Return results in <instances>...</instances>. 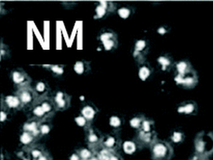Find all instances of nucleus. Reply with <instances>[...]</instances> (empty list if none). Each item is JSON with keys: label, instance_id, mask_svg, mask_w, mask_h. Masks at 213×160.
Wrapping results in <instances>:
<instances>
[{"label": "nucleus", "instance_id": "nucleus-1", "mask_svg": "<svg viewBox=\"0 0 213 160\" xmlns=\"http://www.w3.org/2000/svg\"><path fill=\"white\" fill-rule=\"evenodd\" d=\"M196 154L206 157L213 152V135L210 132H202L197 135L195 140Z\"/></svg>", "mask_w": 213, "mask_h": 160}, {"label": "nucleus", "instance_id": "nucleus-2", "mask_svg": "<svg viewBox=\"0 0 213 160\" xmlns=\"http://www.w3.org/2000/svg\"><path fill=\"white\" fill-rule=\"evenodd\" d=\"M152 158L154 160H167L173 155V149L164 141L155 140L152 144Z\"/></svg>", "mask_w": 213, "mask_h": 160}, {"label": "nucleus", "instance_id": "nucleus-3", "mask_svg": "<svg viewBox=\"0 0 213 160\" xmlns=\"http://www.w3.org/2000/svg\"><path fill=\"white\" fill-rule=\"evenodd\" d=\"M18 97L19 98L22 104H29L33 102L34 99V93L28 88H21L18 93Z\"/></svg>", "mask_w": 213, "mask_h": 160}, {"label": "nucleus", "instance_id": "nucleus-4", "mask_svg": "<svg viewBox=\"0 0 213 160\" xmlns=\"http://www.w3.org/2000/svg\"><path fill=\"white\" fill-rule=\"evenodd\" d=\"M27 76L26 74L23 73L21 71H14L12 73V79L13 81L14 82V83L17 85H20L22 88H24L26 86V85L29 83V81L27 79Z\"/></svg>", "mask_w": 213, "mask_h": 160}, {"label": "nucleus", "instance_id": "nucleus-5", "mask_svg": "<svg viewBox=\"0 0 213 160\" xmlns=\"http://www.w3.org/2000/svg\"><path fill=\"white\" fill-rule=\"evenodd\" d=\"M55 103L58 109L66 108L67 105L68 104L66 95L62 92L57 93V94H56L55 97Z\"/></svg>", "mask_w": 213, "mask_h": 160}, {"label": "nucleus", "instance_id": "nucleus-6", "mask_svg": "<svg viewBox=\"0 0 213 160\" xmlns=\"http://www.w3.org/2000/svg\"><path fill=\"white\" fill-rule=\"evenodd\" d=\"M5 103L8 107L12 108H17L21 104V100L18 96L9 95L5 98Z\"/></svg>", "mask_w": 213, "mask_h": 160}, {"label": "nucleus", "instance_id": "nucleus-7", "mask_svg": "<svg viewBox=\"0 0 213 160\" xmlns=\"http://www.w3.org/2000/svg\"><path fill=\"white\" fill-rule=\"evenodd\" d=\"M139 138L141 140L142 142H144L145 144H151V145H152V144L155 141L154 138L153 137L152 133L151 132H146L144 131H141L139 133Z\"/></svg>", "mask_w": 213, "mask_h": 160}, {"label": "nucleus", "instance_id": "nucleus-8", "mask_svg": "<svg viewBox=\"0 0 213 160\" xmlns=\"http://www.w3.org/2000/svg\"><path fill=\"white\" fill-rule=\"evenodd\" d=\"M24 130H26V132H30L34 136L39 134V130L38 129V125L36 122H31L29 123H26L24 126Z\"/></svg>", "mask_w": 213, "mask_h": 160}, {"label": "nucleus", "instance_id": "nucleus-9", "mask_svg": "<svg viewBox=\"0 0 213 160\" xmlns=\"http://www.w3.org/2000/svg\"><path fill=\"white\" fill-rule=\"evenodd\" d=\"M83 116L87 120H91L93 119L95 115V112L94 109L90 106H86L82 110Z\"/></svg>", "mask_w": 213, "mask_h": 160}, {"label": "nucleus", "instance_id": "nucleus-10", "mask_svg": "<svg viewBox=\"0 0 213 160\" xmlns=\"http://www.w3.org/2000/svg\"><path fill=\"white\" fill-rule=\"evenodd\" d=\"M33 139L34 135H32L31 133L28 132H24L21 136L20 140L23 144L28 145V144H30L32 141H33Z\"/></svg>", "mask_w": 213, "mask_h": 160}, {"label": "nucleus", "instance_id": "nucleus-11", "mask_svg": "<svg viewBox=\"0 0 213 160\" xmlns=\"http://www.w3.org/2000/svg\"><path fill=\"white\" fill-rule=\"evenodd\" d=\"M124 150L126 153L131 154L135 150V145L131 142H125L123 145Z\"/></svg>", "mask_w": 213, "mask_h": 160}, {"label": "nucleus", "instance_id": "nucleus-12", "mask_svg": "<svg viewBox=\"0 0 213 160\" xmlns=\"http://www.w3.org/2000/svg\"><path fill=\"white\" fill-rule=\"evenodd\" d=\"M112 154H110L108 149H104L99 153L98 159L99 160H109L110 157Z\"/></svg>", "mask_w": 213, "mask_h": 160}, {"label": "nucleus", "instance_id": "nucleus-13", "mask_svg": "<svg viewBox=\"0 0 213 160\" xmlns=\"http://www.w3.org/2000/svg\"><path fill=\"white\" fill-rule=\"evenodd\" d=\"M74 71H75V73L77 74H83L84 73L85 71V67H84V64L82 62V61H77L75 63L74 66Z\"/></svg>", "mask_w": 213, "mask_h": 160}, {"label": "nucleus", "instance_id": "nucleus-14", "mask_svg": "<svg viewBox=\"0 0 213 160\" xmlns=\"http://www.w3.org/2000/svg\"><path fill=\"white\" fill-rule=\"evenodd\" d=\"M95 12H96L97 17H98V18H102L105 14H106L107 9L105 7H104L103 6H102V5L99 4L98 6L97 7Z\"/></svg>", "mask_w": 213, "mask_h": 160}, {"label": "nucleus", "instance_id": "nucleus-15", "mask_svg": "<svg viewBox=\"0 0 213 160\" xmlns=\"http://www.w3.org/2000/svg\"><path fill=\"white\" fill-rule=\"evenodd\" d=\"M102 44H103V46H104L105 50L110 51L114 47L115 42H114V39H111L109 40H107V41H103V42H102Z\"/></svg>", "mask_w": 213, "mask_h": 160}, {"label": "nucleus", "instance_id": "nucleus-16", "mask_svg": "<svg viewBox=\"0 0 213 160\" xmlns=\"http://www.w3.org/2000/svg\"><path fill=\"white\" fill-rule=\"evenodd\" d=\"M79 156L80 158H82L83 160H89L92 158L91 152L87 149H81L80 152Z\"/></svg>", "mask_w": 213, "mask_h": 160}, {"label": "nucleus", "instance_id": "nucleus-17", "mask_svg": "<svg viewBox=\"0 0 213 160\" xmlns=\"http://www.w3.org/2000/svg\"><path fill=\"white\" fill-rule=\"evenodd\" d=\"M150 74V71L149 70V68H147L146 67H142L140 68L139 70V77L140 78L142 79V80H146L147 78V77L149 76Z\"/></svg>", "mask_w": 213, "mask_h": 160}, {"label": "nucleus", "instance_id": "nucleus-18", "mask_svg": "<svg viewBox=\"0 0 213 160\" xmlns=\"http://www.w3.org/2000/svg\"><path fill=\"white\" fill-rule=\"evenodd\" d=\"M118 14L120 15V17L121 18L126 19L129 17V14H130V10L125 7L120 8V9L118 10Z\"/></svg>", "mask_w": 213, "mask_h": 160}, {"label": "nucleus", "instance_id": "nucleus-19", "mask_svg": "<svg viewBox=\"0 0 213 160\" xmlns=\"http://www.w3.org/2000/svg\"><path fill=\"white\" fill-rule=\"evenodd\" d=\"M33 112L35 115L37 116L38 117H42L45 115V112L44 110V109L42 108V107L41 105L36 107V108L34 109Z\"/></svg>", "mask_w": 213, "mask_h": 160}, {"label": "nucleus", "instance_id": "nucleus-20", "mask_svg": "<svg viewBox=\"0 0 213 160\" xmlns=\"http://www.w3.org/2000/svg\"><path fill=\"white\" fill-rule=\"evenodd\" d=\"M178 71L180 74H185L188 72V65L186 63L181 62L178 64Z\"/></svg>", "mask_w": 213, "mask_h": 160}, {"label": "nucleus", "instance_id": "nucleus-21", "mask_svg": "<svg viewBox=\"0 0 213 160\" xmlns=\"http://www.w3.org/2000/svg\"><path fill=\"white\" fill-rule=\"evenodd\" d=\"M114 145H115V139L112 137H109L104 142V147H106V148L108 149L112 148Z\"/></svg>", "mask_w": 213, "mask_h": 160}, {"label": "nucleus", "instance_id": "nucleus-22", "mask_svg": "<svg viewBox=\"0 0 213 160\" xmlns=\"http://www.w3.org/2000/svg\"><path fill=\"white\" fill-rule=\"evenodd\" d=\"M113 37H114V35H113L111 32H104V34H101L100 36H99V39H100V41L102 43L103 41H107V40L113 39Z\"/></svg>", "mask_w": 213, "mask_h": 160}, {"label": "nucleus", "instance_id": "nucleus-23", "mask_svg": "<svg viewBox=\"0 0 213 160\" xmlns=\"http://www.w3.org/2000/svg\"><path fill=\"white\" fill-rule=\"evenodd\" d=\"M142 122L141 120H140L139 118H138V117H134V119H132L131 122H130V123H131V125L134 128H138L140 126H141V124H142Z\"/></svg>", "mask_w": 213, "mask_h": 160}, {"label": "nucleus", "instance_id": "nucleus-24", "mask_svg": "<svg viewBox=\"0 0 213 160\" xmlns=\"http://www.w3.org/2000/svg\"><path fill=\"white\" fill-rule=\"evenodd\" d=\"M141 127H142L143 131L146 132H151V129H152L151 127H151V122L149 121L143 120L142 124H141Z\"/></svg>", "mask_w": 213, "mask_h": 160}, {"label": "nucleus", "instance_id": "nucleus-25", "mask_svg": "<svg viewBox=\"0 0 213 160\" xmlns=\"http://www.w3.org/2000/svg\"><path fill=\"white\" fill-rule=\"evenodd\" d=\"M121 124L120 120L117 117H112L110 118V125H112V127H119Z\"/></svg>", "mask_w": 213, "mask_h": 160}, {"label": "nucleus", "instance_id": "nucleus-26", "mask_svg": "<svg viewBox=\"0 0 213 160\" xmlns=\"http://www.w3.org/2000/svg\"><path fill=\"white\" fill-rule=\"evenodd\" d=\"M41 106L42 107V108L44 109V110L45 112V113H50V112L52 110V106H51V103L46 102V101L42 103Z\"/></svg>", "mask_w": 213, "mask_h": 160}, {"label": "nucleus", "instance_id": "nucleus-27", "mask_svg": "<svg viewBox=\"0 0 213 160\" xmlns=\"http://www.w3.org/2000/svg\"><path fill=\"white\" fill-rule=\"evenodd\" d=\"M145 46H146V42L144 41H143V40H140V41H137V43L136 44L135 49L137 51H140L144 49Z\"/></svg>", "mask_w": 213, "mask_h": 160}, {"label": "nucleus", "instance_id": "nucleus-28", "mask_svg": "<svg viewBox=\"0 0 213 160\" xmlns=\"http://www.w3.org/2000/svg\"><path fill=\"white\" fill-rule=\"evenodd\" d=\"M51 70H52V71L54 73L58 74V75H61L63 73V69L62 68L61 66H57V65L51 66Z\"/></svg>", "mask_w": 213, "mask_h": 160}, {"label": "nucleus", "instance_id": "nucleus-29", "mask_svg": "<svg viewBox=\"0 0 213 160\" xmlns=\"http://www.w3.org/2000/svg\"><path fill=\"white\" fill-rule=\"evenodd\" d=\"M45 90V85L42 82L38 83L36 85V91L39 93H44Z\"/></svg>", "mask_w": 213, "mask_h": 160}, {"label": "nucleus", "instance_id": "nucleus-30", "mask_svg": "<svg viewBox=\"0 0 213 160\" xmlns=\"http://www.w3.org/2000/svg\"><path fill=\"white\" fill-rule=\"evenodd\" d=\"M86 120L84 117H77L76 119H75V121H76L77 124L79 125V126H84L86 123Z\"/></svg>", "mask_w": 213, "mask_h": 160}, {"label": "nucleus", "instance_id": "nucleus-31", "mask_svg": "<svg viewBox=\"0 0 213 160\" xmlns=\"http://www.w3.org/2000/svg\"><path fill=\"white\" fill-rule=\"evenodd\" d=\"M88 140L89 142L91 143H95L98 141V137H97V135L94 134V133H92L88 137Z\"/></svg>", "mask_w": 213, "mask_h": 160}, {"label": "nucleus", "instance_id": "nucleus-32", "mask_svg": "<svg viewBox=\"0 0 213 160\" xmlns=\"http://www.w3.org/2000/svg\"><path fill=\"white\" fill-rule=\"evenodd\" d=\"M49 131L50 128L47 125H42V126H41V128H40V132H41L42 134H47V133L49 132Z\"/></svg>", "mask_w": 213, "mask_h": 160}, {"label": "nucleus", "instance_id": "nucleus-33", "mask_svg": "<svg viewBox=\"0 0 213 160\" xmlns=\"http://www.w3.org/2000/svg\"><path fill=\"white\" fill-rule=\"evenodd\" d=\"M31 154L34 157H36V158L38 157V158H39V157H40L42 155V153L41 151L39 150V149H34V150L31 152Z\"/></svg>", "mask_w": 213, "mask_h": 160}, {"label": "nucleus", "instance_id": "nucleus-34", "mask_svg": "<svg viewBox=\"0 0 213 160\" xmlns=\"http://www.w3.org/2000/svg\"><path fill=\"white\" fill-rule=\"evenodd\" d=\"M184 110H183V111L184 112H191L193 110V106H191L190 105H186L185 107H184Z\"/></svg>", "mask_w": 213, "mask_h": 160}, {"label": "nucleus", "instance_id": "nucleus-35", "mask_svg": "<svg viewBox=\"0 0 213 160\" xmlns=\"http://www.w3.org/2000/svg\"><path fill=\"white\" fill-rule=\"evenodd\" d=\"M203 159H204V157H202L198 155V154H195V156L191 158L190 160H203Z\"/></svg>", "mask_w": 213, "mask_h": 160}, {"label": "nucleus", "instance_id": "nucleus-36", "mask_svg": "<svg viewBox=\"0 0 213 160\" xmlns=\"http://www.w3.org/2000/svg\"><path fill=\"white\" fill-rule=\"evenodd\" d=\"M71 160H80V157L77 154H72L71 157Z\"/></svg>", "mask_w": 213, "mask_h": 160}, {"label": "nucleus", "instance_id": "nucleus-37", "mask_svg": "<svg viewBox=\"0 0 213 160\" xmlns=\"http://www.w3.org/2000/svg\"><path fill=\"white\" fill-rule=\"evenodd\" d=\"M38 160H49V159H48V157L46 156L43 155V154H42L41 157H39V159H38Z\"/></svg>", "mask_w": 213, "mask_h": 160}, {"label": "nucleus", "instance_id": "nucleus-38", "mask_svg": "<svg viewBox=\"0 0 213 160\" xmlns=\"http://www.w3.org/2000/svg\"><path fill=\"white\" fill-rule=\"evenodd\" d=\"M5 118H6V115H5L4 113L1 112V121H4Z\"/></svg>", "mask_w": 213, "mask_h": 160}, {"label": "nucleus", "instance_id": "nucleus-39", "mask_svg": "<svg viewBox=\"0 0 213 160\" xmlns=\"http://www.w3.org/2000/svg\"><path fill=\"white\" fill-rule=\"evenodd\" d=\"M109 160H120V159H119V157L117 156L112 155L111 157H110Z\"/></svg>", "mask_w": 213, "mask_h": 160}]
</instances>
